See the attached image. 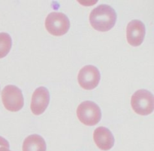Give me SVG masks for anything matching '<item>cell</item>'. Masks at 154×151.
<instances>
[{"mask_svg":"<svg viewBox=\"0 0 154 151\" xmlns=\"http://www.w3.org/2000/svg\"><path fill=\"white\" fill-rule=\"evenodd\" d=\"M117 21V14L112 7L100 5L93 9L90 14V22L95 30L107 32L111 30Z\"/></svg>","mask_w":154,"mask_h":151,"instance_id":"6da1fadb","label":"cell"},{"mask_svg":"<svg viewBox=\"0 0 154 151\" xmlns=\"http://www.w3.org/2000/svg\"><path fill=\"white\" fill-rule=\"evenodd\" d=\"M131 105L134 111L141 116H147L153 111V95L149 91L141 89L133 94Z\"/></svg>","mask_w":154,"mask_h":151,"instance_id":"7a4b0ae2","label":"cell"},{"mask_svg":"<svg viewBox=\"0 0 154 151\" xmlns=\"http://www.w3.org/2000/svg\"><path fill=\"white\" fill-rule=\"evenodd\" d=\"M77 116L83 124L93 126L99 123L102 118V112L96 103L86 101L78 106L77 109Z\"/></svg>","mask_w":154,"mask_h":151,"instance_id":"3957f363","label":"cell"},{"mask_svg":"<svg viewBox=\"0 0 154 151\" xmlns=\"http://www.w3.org/2000/svg\"><path fill=\"white\" fill-rule=\"evenodd\" d=\"M45 27L48 33L53 36H63L69 31L70 21L63 13L52 12L45 19Z\"/></svg>","mask_w":154,"mask_h":151,"instance_id":"277c9868","label":"cell"},{"mask_svg":"<svg viewBox=\"0 0 154 151\" xmlns=\"http://www.w3.org/2000/svg\"><path fill=\"white\" fill-rule=\"evenodd\" d=\"M2 101L6 110L11 112L19 111L24 104L23 96L19 88L15 85H7L2 92Z\"/></svg>","mask_w":154,"mask_h":151,"instance_id":"5b68a950","label":"cell"},{"mask_svg":"<svg viewBox=\"0 0 154 151\" xmlns=\"http://www.w3.org/2000/svg\"><path fill=\"white\" fill-rule=\"evenodd\" d=\"M78 83L83 88L92 90L97 87L100 81V72L97 67L87 65L80 69L78 76Z\"/></svg>","mask_w":154,"mask_h":151,"instance_id":"8992f818","label":"cell"},{"mask_svg":"<svg viewBox=\"0 0 154 151\" xmlns=\"http://www.w3.org/2000/svg\"><path fill=\"white\" fill-rule=\"evenodd\" d=\"M50 102V93L45 87H39L35 90L32 96L31 110L36 116L42 114Z\"/></svg>","mask_w":154,"mask_h":151,"instance_id":"52a82bcc","label":"cell"},{"mask_svg":"<svg viewBox=\"0 0 154 151\" xmlns=\"http://www.w3.org/2000/svg\"><path fill=\"white\" fill-rule=\"evenodd\" d=\"M145 26L139 20H133L129 22L126 28V39L132 46L141 45L145 36Z\"/></svg>","mask_w":154,"mask_h":151,"instance_id":"ba28073f","label":"cell"},{"mask_svg":"<svg viewBox=\"0 0 154 151\" xmlns=\"http://www.w3.org/2000/svg\"><path fill=\"white\" fill-rule=\"evenodd\" d=\"M93 139L96 146L102 150H109L114 144V137L108 128L101 126L93 133Z\"/></svg>","mask_w":154,"mask_h":151,"instance_id":"9c48e42d","label":"cell"},{"mask_svg":"<svg viewBox=\"0 0 154 151\" xmlns=\"http://www.w3.org/2000/svg\"><path fill=\"white\" fill-rule=\"evenodd\" d=\"M46 143L42 136L32 134L24 140L23 151H46Z\"/></svg>","mask_w":154,"mask_h":151,"instance_id":"30bf717a","label":"cell"},{"mask_svg":"<svg viewBox=\"0 0 154 151\" xmlns=\"http://www.w3.org/2000/svg\"><path fill=\"white\" fill-rule=\"evenodd\" d=\"M12 45L11 37L8 33H0V59L5 57Z\"/></svg>","mask_w":154,"mask_h":151,"instance_id":"8fae6325","label":"cell"},{"mask_svg":"<svg viewBox=\"0 0 154 151\" xmlns=\"http://www.w3.org/2000/svg\"><path fill=\"white\" fill-rule=\"evenodd\" d=\"M0 147H5L8 149L9 147V143L8 140L1 136H0Z\"/></svg>","mask_w":154,"mask_h":151,"instance_id":"7c38bea8","label":"cell"},{"mask_svg":"<svg viewBox=\"0 0 154 151\" xmlns=\"http://www.w3.org/2000/svg\"><path fill=\"white\" fill-rule=\"evenodd\" d=\"M0 151H11L9 150L8 148H5V147H0Z\"/></svg>","mask_w":154,"mask_h":151,"instance_id":"4fadbf2b","label":"cell"}]
</instances>
